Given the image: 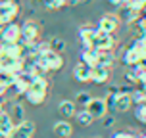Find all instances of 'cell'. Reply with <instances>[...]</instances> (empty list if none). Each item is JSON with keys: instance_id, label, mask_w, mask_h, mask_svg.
Wrapping results in <instances>:
<instances>
[{"instance_id": "obj_10", "label": "cell", "mask_w": 146, "mask_h": 138, "mask_svg": "<svg viewBox=\"0 0 146 138\" xmlns=\"http://www.w3.org/2000/svg\"><path fill=\"white\" fill-rule=\"evenodd\" d=\"M110 81V67H102V65H94L90 71V83L94 85H104Z\"/></svg>"}, {"instance_id": "obj_25", "label": "cell", "mask_w": 146, "mask_h": 138, "mask_svg": "<svg viewBox=\"0 0 146 138\" xmlns=\"http://www.w3.org/2000/svg\"><path fill=\"white\" fill-rule=\"evenodd\" d=\"M135 117H137L139 123L146 125V104H139V106L135 108Z\"/></svg>"}, {"instance_id": "obj_26", "label": "cell", "mask_w": 146, "mask_h": 138, "mask_svg": "<svg viewBox=\"0 0 146 138\" xmlns=\"http://www.w3.org/2000/svg\"><path fill=\"white\" fill-rule=\"evenodd\" d=\"M102 119H104V127H106V129H111V127L115 125V117L113 115H108V113H106Z\"/></svg>"}, {"instance_id": "obj_24", "label": "cell", "mask_w": 146, "mask_h": 138, "mask_svg": "<svg viewBox=\"0 0 146 138\" xmlns=\"http://www.w3.org/2000/svg\"><path fill=\"white\" fill-rule=\"evenodd\" d=\"M42 6L46 10H60L66 6V0H42Z\"/></svg>"}, {"instance_id": "obj_5", "label": "cell", "mask_w": 146, "mask_h": 138, "mask_svg": "<svg viewBox=\"0 0 146 138\" xmlns=\"http://www.w3.org/2000/svg\"><path fill=\"white\" fill-rule=\"evenodd\" d=\"M0 40H2V42H19V40H21V25H15L14 21L2 25Z\"/></svg>"}, {"instance_id": "obj_33", "label": "cell", "mask_w": 146, "mask_h": 138, "mask_svg": "<svg viewBox=\"0 0 146 138\" xmlns=\"http://www.w3.org/2000/svg\"><path fill=\"white\" fill-rule=\"evenodd\" d=\"M12 2H17V0H12Z\"/></svg>"}, {"instance_id": "obj_2", "label": "cell", "mask_w": 146, "mask_h": 138, "mask_svg": "<svg viewBox=\"0 0 146 138\" xmlns=\"http://www.w3.org/2000/svg\"><path fill=\"white\" fill-rule=\"evenodd\" d=\"M36 59H38V63H40L48 73L60 71V69L64 67V58H62V54H58V52H54V50H46V52H42V54H38Z\"/></svg>"}, {"instance_id": "obj_16", "label": "cell", "mask_w": 146, "mask_h": 138, "mask_svg": "<svg viewBox=\"0 0 146 138\" xmlns=\"http://www.w3.org/2000/svg\"><path fill=\"white\" fill-rule=\"evenodd\" d=\"M8 115H10V119H12V123L17 125V123H21L23 119H25V108H23L21 104H12V109L8 111Z\"/></svg>"}, {"instance_id": "obj_1", "label": "cell", "mask_w": 146, "mask_h": 138, "mask_svg": "<svg viewBox=\"0 0 146 138\" xmlns=\"http://www.w3.org/2000/svg\"><path fill=\"white\" fill-rule=\"evenodd\" d=\"M48 88H50V83L46 81V77H35L23 96L31 106H42L48 96Z\"/></svg>"}, {"instance_id": "obj_30", "label": "cell", "mask_w": 146, "mask_h": 138, "mask_svg": "<svg viewBox=\"0 0 146 138\" xmlns=\"http://www.w3.org/2000/svg\"><path fill=\"white\" fill-rule=\"evenodd\" d=\"M0 111H4V98H0Z\"/></svg>"}, {"instance_id": "obj_20", "label": "cell", "mask_w": 146, "mask_h": 138, "mask_svg": "<svg viewBox=\"0 0 146 138\" xmlns=\"http://www.w3.org/2000/svg\"><path fill=\"white\" fill-rule=\"evenodd\" d=\"M96 29H98V27H96V25H90V23H88V25H81L79 27V38L81 40H83V38H92Z\"/></svg>"}, {"instance_id": "obj_7", "label": "cell", "mask_w": 146, "mask_h": 138, "mask_svg": "<svg viewBox=\"0 0 146 138\" xmlns=\"http://www.w3.org/2000/svg\"><path fill=\"white\" fill-rule=\"evenodd\" d=\"M90 113V115L94 117V119H102L106 113H108V104L104 98H90V102L87 104V108H85Z\"/></svg>"}, {"instance_id": "obj_8", "label": "cell", "mask_w": 146, "mask_h": 138, "mask_svg": "<svg viewBox=\"0 0 146 138\" xmlns=\"http://www.w3.org/2000/svg\"><path fill=\"white\" fill-rule=\"evenodd\" d=\"M119 23H121V19H119V15L115 14H104L100 19H98V29L104 31V33H115L117 27H119Z\"/></svg>"}, {"instance_id": "obj_14", "label": "cell", "mask_w": 146, "mask_h": 138, "mask_svg": "<svg viewBox=\"0 0 146 138\" xmlns=\"http://www.w3.org/2000/svg\"><path fill=\"white\" fill-rule=\"evenodd\" d=\"M15 125L12 123V119L8 115V111H0V136L2 138H8L12 134Z\"/></svg>"}, {"instance_id": "obj_28", "label": "cell", "mask_w": 146, "mask_h": 138, "mask_svg": "<svg viewBox=\"0 0 146 138\" xmlns=\"http://www.w3.org/2000/svg\"><path fill=\"white\" fill-rule=\"evenodd\" d=\"M85 2H88V0H66V6H81Z\"/></svg>"}, {"instance_id": "obj_11", "label": "cell", "mask_w": 146, "mask_h": 138, "mask_svg": "<svg viewBox=\"0 0 146 138\" xmlns=\"http://www.w3.org/2000/svg\"><path fill=\"white\" fill-rule=\"evenodd\" d=\"M133 106V100H131V94H125V92H117L115 96V100H113V108L111 109H115V111H129Z\"/></svg>"}, {"instance_id": "obj_4", "label": "cell", "mask_w": 146, "mask_h": 138, "mask_svg": "<svg viewBox=\"0 0 146 138\" xmlns=\"http://www.w3.org/2000/svg\"><path fill=\"white\" fill-rule=\"evenodd\" d=\"M92 44H94L96 50H111L115 48L117 44V38L113 36V33H104V31L96 29L94 36H92Z\"/></svg>"}, {"instance_id": "obj_12", "label": "cell", "mask_w": 146, "mask_h": 138, "mask_svg": "<svg viewBox=\"0 0 146 138\" xmlns=\"http://www.w3.org/2000/svg\"><path fill=\"white\" fill-rule=\"evenodd\" d=\"M90 71H92V67H88L87 63L79 61L77 65L73 67V77H75V81H79V83H88L90 81Z\"/></svg>"}, {"instance_id": "obj_22", "label": "cell", "mask_w": 146, "mask_h": 138, "mask_svg": "<svg viewBox=\"0 0 146 138\" xmlns=\"http://www.w3.org/2000/svg\"><path fill=\"white\" fill-rule=\"evenodd\" d=\"M48 44H50V50L58 52V54H62V52L66 50V40L60 38V36H52L50 40H48Z\"/></svg>"}, {"instance_id": "obj_17", "label": "cell", "mask_w": 146, "mask_h": 138, "mask_svg": "<svg viewBox=\"0 0 146 138\" xmlns=\"http://www.w3.org/2000/svg\"><path fill=\"white\" fill-rule=\"evenodd\" d=\"M96 58H98V50L96 48H83L81 50V61L87 63L88 67L96 65Z\"/></svg>"}, {"instance_id": "obj_29", "label": "cell", "mask_w": 146, "mask_h": 138, "mask_svg": "<svg viewBox=\"0 0 146 138\" xmlns=\"http://www.w3.org/2000/svg\"><path fill=\"white\" fill-rule=\"evenodd\" d=\"M108 2L111 4V6H117V8H119V6H123V0H108Z\"/></svg>"}, {"instance_id": "obj_35", "label": "cell", "mask_w": 146, "mask_h": 138, "mask_svg": "<svg viewBox=\"0 0 146 138\" xmlns=\"http://www.w3.org/2000/svg\"><path fill=\"white\" fill-rule=\"evenodd\" d=\"M144 2H146V0H144Z\"/></svg>"}, {"instance_id": "obj_31", "label": "cell", "mask_w": 146, "mask_h": 138, "mask_svg": "<svg viewBox=\"0 0 146 138\" xmlns=\"http://www.w3.org/2000/svg\"><path fill=\"white\" fill-rule=\"evenodd\" d=\"M127 4H131V0H123V6H127Z\"/></svg>"}, {"instance_id": "obj_34", "label": "cell", "mask_w": 146, "mask_h": 138, "mask_svg": "<svg viewBox=\"0 0 146 138\" xmlns=\"http://www.w3.org/2000/svg\"><path fill=\"white\" fill-rule=\"evenodd\" d=\"M38 2H42V0H38Z\"/></svg>"}, {"instance_id": "obj_9", "label": "cell", "mask_w": 146, "mask_h": 138, "mask_svg": "<svg viewBox=\"0 0 146 138\" xmlns=\"http://www.w3.org/2000/svg\"><path fill=\"white\" fill-rule=\"evenodd\" d=\"M17 15H19V4H17V2H8L4 8H0V19H2V25L12 23Z\"/></svg>"}, {"instance_id": "obj_15", "label": "cell", "mask_w": 146, "mask_h": 138, "mask_svg": "<svg viewBox=\"0 0 146 138\" xmlns=\"http://www.w3.org/2000/svg\"><path fill=\"white\" fill-rule=\"evenodd\" d=\"M115 61V56L111 50H98V58H96V65H102V67H110L113 65Z\"/></svg>"}, {"instance_id": "obj_21", "label": "cell", "mask_w": 146, "mask_h": 138, "mask_svg": "<svg viewBox=\"0 0 146 138\" xmlns=\"http://www.w3.org/2000/svg\"><path fill=\"white\" fill-rule=\"evenodd\" d=\"M90 98H92V96L88 94L87 90H81V92H77V96H75V100H73V102H75L77 108H87V104L90 102Z\"/></svg>"}, {"instance_id": "obj_19", "label": "cell", "mask_w": 146, "mask_h": 138, "mask_svg": "<svg viewBox=\"0 0 146 138\" xmlns=\"http://www.w3.org/2000/svg\"><path fill=\"white\" fill-rule=\"evenodd\" d=\"M75 119H77V123H79L81 127H90V125L94 123V117L90 115V113H88L85 108L81 109V111H77V113H75Z\"/></svg>"}, {"instance_id": "obj_6", "label": "cell", "mask_w": 146, "mask_h": 138, "mask_svg": "<svg viewBox=\"0 0 146 138\" xmlns=\"http://www.w3.org/2000/svg\"><path fill=\"white\" fill-rule=\"evenodd\" d=\"M33 134H35V123L29 119H23L21 123L14 127V131L8 138H33Z\"/></svg>"}, {"instance_id": "obj_32", "label": "cell", "mask_w": 146, "mask_h": 138, "mask_svg": "<svg viewBox=\"0 0 146 138\" xmlns=\"http://www.w3.org/2000/svg\"><path fill=\"white\" fill-rule=\"evenodd\" d=\"M0 25H2V19H0Z\"/></svg>"}, {"instance_id": "obj_27", "label": "cell", "mask_w": 146, "mask_h": 138, "mask_svg": "<svg viewBox=\"0 0 146 138\" xmlns=\"http://www.w3.org/2000/svg\"><path fill=\"white\" fill-rule=\"evenodd\" d=\"M135 134H131V132H127V131H123V132H115L111 138H133Z\"/></svg>"}, {"instance_id": "obj_18", "label": "cell", "mask_w": 146, "mask_h": 138, "mask_svg": "<svg viewBox=\"0 0 146 138\" xmlns=\"http://www.w3.org/2000/svg\"><path fill=\"white\" fill-rule=\"evenodd\" d=\"M60 113H62L64 117H67V119L75 117V113H77V106H75V102H71V100L60 102Z\"/></svg>"}, {"instance_id": "obj_23", "label": "cell", "mask_w": 146, "mask_h": 138, "mask_svg": "<svg viewBox=\"0 0 146 138\" xmlns=\"http://www.w3.org/2000/svg\"><path fill=\"white\" fill-rule=\"evenodd\" d=\"M131 100L135 106H139V104H144L146 102V92L142 90V88H133V92H131Z\"/></svg>"}, {"instance_id": "obj_13", "label": "cell", "mask_w": 146, "mask_h": 138, "mask_svg": "<svg viewBox=\"0 0 146 138\" xmlns=\"http://www.w3.org/2000/svg\"><path fill=\"white\" fill-rule=\"evenodd\" d=\"M52 132H54L58 138H69L73 134V127H71V123H67V121L62 119V121H56V123H54Z\"/></svg>"}, {"instance_id": "obj_3", "label": "cell", "mask_w": 146, "mask_h": 138, "mask_svg": "<svg viewBox=\"0 0 146 138\" xmlns=\"http://www.w3.org/2000/svg\"><path fill=\"white\" fill-rule=\"evenodd\" d=\"M40 36V23L35 19H27L21 25V40L19 44H29V42H36Z\"/></svg>"}]
</instances>
